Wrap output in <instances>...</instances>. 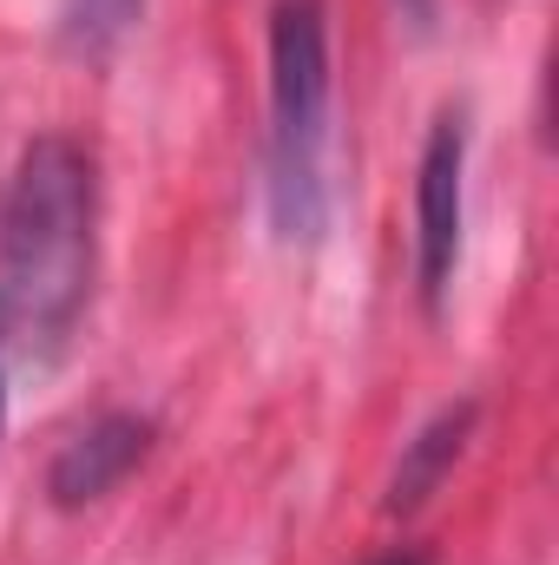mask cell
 <instances>
[{"instance_id": "obj_6", "label": "cell", "mask_w": 559, "mask_h": 565, "mask_svg": "<svg viewBox=\"0 0 559 565\" xmlns=\"http://www.w3.org/2000/svg\"><path fill=\"white\" fill-rule=\"evenodd\" d=\"M139 13H145V0H60V33H66L73 53L99 60V53H113L139 26Z\"/></svg>"}, {"instance_id": "obj_8", "label": "cell", "mask_w": 559, "mask_h": 565, "mask_svg": "<svg viewBox=\"0 0 559 565\" xmlns=\"http://www.w3.org/2000/svg\"><path fill=\"white\" fill-rule=\"evenodd\" d=\"M369 565H428V553H389V559H369Z\"/></svg>"}, {"instance_id": "obj_2", "label": "cell", "mask_w": 559, "mask_h": 565, "mask_svg": "<svg viewBox=\"0 0 559 565\" xmlns=\"http://www.w3.org/2000/svg\"><path fill=\"white\" fill-rule=\"evenodd\" d=\"M271 224L289 244H316L329 224V7H271Z\"/></svg>"}, {"instance_id": "obj_5", "label": "cell", "mask_w": 559, "mask_h": 565, "mask_svg": "<svg viewBox=\"0 0 559 565\" xmlns=\"http://www.w3.org/2000/svg\"><path fill=\"white\" fill-rule=\"evenodd\" d=\"M474 415H481L474 402H454V408H441V415L402 447V460H395V473H389V500H382L395 520L415 513V507H428V493H441V480L454 473V460H461V447H467V434H474Z\"/></svg>"}, {"instance_id": "obj_9", "label": "cell", "mask_w": 559, "mask_h": 565, "mask_svg": "<svg viewBox=\"0 0 559 565\" xmlns=\"http://www.w3.org/2000/svg\"><path fill=\"white\" fill-rule=\"evenodd\" d=\"M0 427H7V349H0Z\"/></svg>"}, {"instance_id": "obj_1", "label": "cell", "mask_w": 559, "mask_h": 565, "mask_svg": "<svg viewBox=\"0 0 559 565\" xmlns=\"http://www.w3.org/2000/svg\"><path fill=\"white\" fill-rule=\"evenodd\" d=\"M99 270V171L93 151L46 132L20 151L0 204V349L20 362H53Z\"/></svg>"}, {"instance_id": "obj_4", "label": "cell", "mask_w": 559, "mask_h": 565, "mask_svg": "<svg viewBox=\"0 0 559 565\" xmlns=\"http://www.w3.org/2000/svg\"><path fill=\"white\" fill-rule=\"evenodd\" d=\"M145 454H151V422L133 415V408H106L80 434L60 440V454L46 467V493H53V507H93L126 473H139Z\"/></svg>"}, {"instance_id": "obj_3", "label": "cell", "mask_w": 559, "mask_h": 565, "mask_svg": "<svg viewBox=\"0 0 559 565\" xmlns=\"http://www.w3.org/2000/svg\"><path fill=\"white\" fill-rule=\"evenodd\" d=\"M461 224H467V113H434L415 171V289L421 309L441 316L447 282L461 264Z\"/></svg>"}, {"instance_id": "obj_7", "label": "cell", "mask_w": 559, "mask_h": 565, "mask_svg": "<svg viewBox=\"0 0 559 565\" xmlns=\"http://www.w3.org/2000/svg\"><path fill=\"white\" fill-rule=\"evenodd\" d=\"M402 13H409L415 26H434V0H402Z\"/></svg>"}]
</instances>
